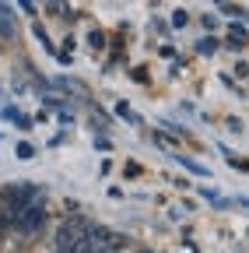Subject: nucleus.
Wrapping results in <instances>:
<instances>
[{
	"label": "nucleus",
	"mask_w": 249,
	"mask_h": 253,
	"mask_svg": "<svg viewBox=\"0 0 249 253\" xmlns=\"http://www.w3.org/2000/svg\"><path fill=\"white\" fill-rule=\"evenodd\" d=\"M88 225H91V221H88V218H81V214H71V218H64V221H60V229H56V250H64V246H74V243H81V239L88 236Z\"/></svg>",
	"instance_id": "obj_2"
},
{
	"label": "nucleus",
	"mask_w": 249,
	"mask_h": 253,
	"mask_svg": "<svg viewBox=\"0 0 249 253\" xmlns=\"http://www.w3.org/2000/svg\"><path fill=\"white\" fill-rule=\"evenodd\" d=\"M214 49H217V39H214V36H204V39L197 42V53H204V56H211Z\"/></svg>",
	"instance_id": "obj_4"
},
{
	"label": "nucleus",
	"mask_w": 249,
	"mask_h": 253,
	"mask_svg": "<svg viewBox=\"0 0 249 253\" xmlns=\"http://www.w3.org/2000/svg\"><path fill=\"white\" fill-rule=\"evenodd\" d=\"M225 46H228V49H242V46H246V39H242V36H228V42H225Z\"/></svg>",
	"instance_id": "obj_6"
},
{
	"label": "nucleus",
	"mask_w": 249,
	"mask_h": 253,
	"mask_svg": "<svg viewBox=\"0 0 249 253\" xmlns=\"http://www.w3.org/2000/svg\"><path fill=\"white\" fill-rule=\"evenodd\" d=\"M217 4H225V0H217Z\"/></svg>",
	"instance_id": "obj_10"
},
{
	"label": "nucleus",
	"mask_w": 249,
	"mask_h": 253,
	"mask_svg": "<svg viewBox=\"0 0 249 253\" xmlns=\"http://www.w3.org/2000/svg\"><path fill=\"white\" fill-rule=\"evenodd\" d=\"M0 194H4L14 208H25V204H32V201H42V190L36 183H28V179H18V183L0 186Z\"/></svg>",
	"instance_id": "obj_3"
},
{
	"label": "nucleus",
	"mask_w": 249,
	"mask_h": 253,
	"mask_svg": "<svg viewBox=\"0 0 249 253\" xmlns=\"http://www.w3.org/2000/svg\"><path fill=\"white\" fill-rule=\"evenodd\" d=\"M186 21H190V14H186V11H176V14H172V28H182Z\"/></svg>",
	"instance_id": "obj_5"
},
{
	"label": "nucleus",
	"mask_w": 249,
	"mask_h": 253,
	"mask_svg": "<svg viewBox=\"0 0 249 253\" xmlns=\"http://www.w3.org/2000/svg\"><path fill=\"white\" fill-rule=\"evenodd\" d=\"M225 14H232V18H239V21H249V14H246V11H242V7H228V11H225Z\"/></svg>",
	"instance_id": "obj_7"
},
{
	"label": "nucleus",
	"mask_w": 249,
	"mask_h": 253,
	"mask_svg": "<svg viewBox=\"0 0 249 253\" xmlns=\"http://www.w3.org/2000/svg\"><path fill=\"white\" fill-rule=\"evenodd\" d=\"M235 74H239V78H246V74H249V63H242V60H239V63H235Z\"/></svg>",
	"instance_id": "obj_8"
},
{
	"label": "nucleus",
	"mask_w": 249,
	"mask_h": 253,
	"mask_svg": "<svg viewBox=\"0 0 249 253\" xmlns=\"http://www.w3.org/2000/svg\"><path fill=\"white\" fill-rule=\"evenodd\" d=\"M228 130L232 134H242V120H228Z\"/></svg>",
	"instance_id": "obj_9"
},
{
	"label": "nucleus",
	"mask_w": 249,
	"mask_h": 253,
	"mask_svg": "<svg viewBox=\"0 0 249 253\" xmlns=\"http://www.w3.org/2000/svg\"><path fill=\"white\" fill-rule=\"evenodd\" d=\"M46 225V204L42 201H32V204H25V208H18V214H14V232H21V236H36L39 229Z\"/></svg>",
	"instance_id": "obj_1"
}]
</instances>
